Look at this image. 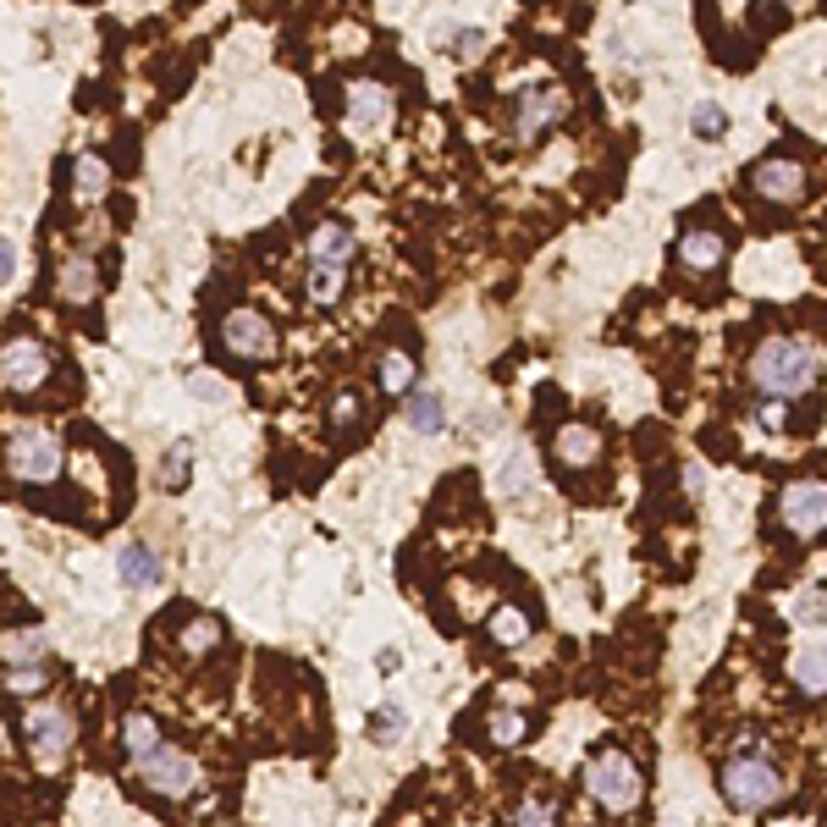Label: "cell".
<instances>
[{
	"label": "cell",
	"mask_w": 827,
	"mask_h": 827,
	"mask_svg": "<svg viewBox=\"0 0 827 827\" xmlns=\"http://www.w3.org/2000/svg\"><path fill=\"white\" fill-rule=\"evenodd\" d=\"M816 375H822V359H816V348H805L800 337H772V342H761L756 359H750V381L761 386V397L805 392V386H816Z\"/></svg>",
	"instance_id": "1"
},
{
	"label": "cell",
	"mask_w": 827,
	"mask_h": 827,
	"mask_svg": "<svg viewBox=\"0 0 827 827\" xmlns=\"http://www.w3.org/2000/svg\"><path fill=\"white\" fill-rule=\"evenodd\" d=\"M717 783H723V800L739 805V811H761V805L783 800V772L767 761V750H739V756H728L723 772H717Z\"/></svg>",
	"instance_id": "2"
},
{
	"label": "cell",
	"mask_w": 827,
	"mask_h": 827,
	"mask_svg": "<svg viewBox=\"0 0 827 827\" xmlns=\"http://www.w3.org/2000/svg\"><path fill=\"white\" fill-rule=\"evenodd\" d=\"M585 789H591V800L602 811H629L640 800V772H635V761L624 750H602L585 767Z\"/></svg>",
	"instance_id": "3"
},
{
	"label": "cell",
	"mask_w": 827,
	"mask_h": 827,
	"mask_svg": "<svg viewBox=\"0 0 827 827\" xmlns=\"http://www.w3.org/2000/svg\"><path fill=\"white\" fill-rule=\"evenodd\" d=\"M563 111H569V95H563L558 84H536V89H525V95L514 100V122H508V133H514L519 144H536L552 122H563Z\"/></svg>",
	"instance_id": "4"
},
{
	"label": "cell",
	"mask_w": 827,
	"mask_h": 827,
	"mask_svg": "<svg viewBox=\"0 0 827 827\" xmlns=\"http://www.w3.org/2000/svg\"><path fill=\"white\" fill-rule=\"evenodd\" d=\"M7 464H12L18 481H56L62 475V448L45 431H18L7 442Z\"/></svg>",
	"instance_id": "5"
},
{
	"label": "cell",
	"mask_w": 827,
	"mask_h": 827,
	"mask_svg": "<svg viewBox=\"0 0 827 827\" xmlns=\"http://www.w3.org/2000/svg\"><path fill=\"white\" fill-rule=\"evenodd\" d=\"M221 342H227L232 359H271L276 353V331L260 309H232L221 320Z\"/></svg>",
	"instance_id": "6"
},
{
	"label": "cell",
	"mask_w": 827,
	"mask_h": 827,
	"mask_svg": "<svg viewBox=\"0 0 827 827\" xmlns=\"http://www.w3.org/2000/svg\"><path fill=\"white\" fill-rule=\"evenodd\" d=\"M45 375H51V353L34 337H12L7 353H0V381H7V392H34V386H45Z\"/></svg>",
	"instance_id": "7"
},
{
	"label": "cell",
	"mask_w": 827,
	"mask_h": 827,
	"mask_svg": "<svg viewBox=\"0 0 827 827\" xmlns=\"http://www.w3.org/2000/svg\"><path fill=\"white\" fill-rule=\"evenodd\" d=\"M778 514H783V525H789L794 536L827 530V481H794V486L783 492Z\"/></svg>",
	"instance_id": "8"
},
{
	"label": "cell",
	"mask_w": 827,
	"mask_h": 827,
	"mask_svg": "<svg viewBox=\"0 0 827 827\" xmlns=\"http://www.w3.org/2000/svg\"><path fill=\"white\" fill-rule=\"evenodd\" d=\"M750 188L772 205H794L805 194V166L794 155H767V161L750 166Z\"/></svg>",
	"instance_id": "9"
},
{
	"label": "cell",
	"mask_w": 827,
	"mask_h": 827,
	"mask_svg": "<svg viewBox=\"0 0 827 827\" xmlns=\"http://www.w3.org/2000/svg\"><path fill=\"white\" fill-rule=\"evenodd\" d=\"M29 739H34L40 761H45V767H56V761L73 750V739H78V717H73L67 706H45V712H34V717H29Z\"/></svg>",
	"instance_id": "10"
},
{
	"label": "cell",
	"mask_w": 827,
	"mask_h": 827,
	"mask_svg": "<svg viewBox=\"0 0 827 827\" xmlns=\"http://www.w3.org/2000/svg\"><path fill=\"white\" fill-rule=\"evenodd\" d=\"M144 783L161 789V794H188V789L199 783V767H194V756H183L177 745H166V750L144 767Z\"/></svg>",
	"instance_id": "11"
},
{
	"label": "cell",
	"mask_w": 827,
	"mask_h": 827,
	"mask_svg": "<svg viewBox=\"0 0 827 827\" xmlns=\"http://www.w3.org/2000/svg\"><path fill=\"white\" fill-rule=\"evenodd\" d=\"M723 254H728V243H723V232H712V227H690V232L679 238V265L695 271V276L717 271Z\"/></svg>",
	"instance_id": "12"
},
{
	"label": "cell",
	"mask_w": 827,
	"mask_h": 827,
	"mask_svg": "<svg viewBox=\"0 0 827 827\" xmlns=\"http://www.w3.org/2000/svg\"><path fill=\"white\" fill-rule=\"evenodd\" d=\"M348 117H353L359 133H381V128L392 122V95H386L381 84H359V89L348 95Z\"/></svg>",
	"instance_id": "13"
},
{
	"label": "cell",
	"mask_w": 827,
	"mask_h": 827,
	"mask_svg": "<svg viewBox=\"0 0 827 827\" xmlns=\"http://www.w3.org/2000/svg\"><path fill=\"white\" fill-rule=\"evenodd\" d=\"M552 453H558V464H563V470H591V464H596V453H602V437H596L591 426H558Z\"/></svg>",
	"instance_id": "14"
},
{
	"label": "cell",
	"mask_w": 827,
	"mask_h": 827,
	"mask_svg": "<svg viewBox=\"0 0 827 827\" xmlns=\"http://www.w3.org/2000/svg\"><path fill=\"white\" fill-rule=\"evenodd\" d=\"M117 574H122L133 591H150V585H161V558H155L150 547L128 541V547L117 552Z\"/></svg>",
	"instance_id": "15"
},
{
	"label": "cell",
	"mask_w": 827,
	"mask_h": 827,
	"mask_svg": "<svg viewBox=\"0 0 827 827\" xmlns=\"http://www.w3.org/2000/svg\"><path fill=\"white\" fill-rule=\"evenodd\" d=\"M403 420H408L413 431H420V437H437V431L448 426V408H442V397H437L431 386H420V392H413V397L403 403Z\"/></svg>",
	"instance_id": "16"
},
{
	"label": "cell",
	"mask_w": 827,
	"mask_h": 827,
	"mask_svg": "<svg viewBox=\"0 0 827 827\" xmlns=\"http://www.w3.org/2000/svg\"><path fill=\"white\" fill-rule=\"evenodd\" d=\"M348 254H353V232H348L342 221L315 227V238H309V260H315V265H342Z\"/></svg>",
	"instance_id": "17"
},
{
	"label": "cell",
	"mask_w": 827,
	"mask_h": 827,
	"mask_svg": "<svg viewBox=\"0 0 827 827\" xmlns=\"http://www.w3.org/2000/svg\"><path fill=\"white\" fill-rule=\"evenodd\" d=\"M122 739H128V756L139 761V767H150L161 750H166V739H161V728H155V717H144V712H133L128 717V728H122Z\"/></svg>",
	"instance_id": "18"
},
{
	"label": "cell",
	"mask_w": 827,
	"mask_h": 827,
	"mask_svg": "<svg viewBox=\"0 0 827 827\" xmlns=\"http://www.w3.org/2000/svg\"><path fill=\"white\" fill-rule=\"evenodd\" d=\"M95 287H100L95 260H89V254H67V265H62V298L89 304V298H95Z\"/></svg>",
	"instance_id": "19"
},
{
	"label": "cell",
	"mask_w": 827,
	"mask_h": 827,
	"mask_svg": "<svg viewBox=\"0 0 827 827\" xmlns=\"http://www.w3.org/2000/svg\"><path fill=\"white\" fill-rule=\"evenodd\" d=\"M794 684L805 695H827V646H805L794 657Z\"/></svg>",
	"instance_id": "20"
},
{
	"label": "cell",
	"mask_w": 827,
	"mask_h": 827,
	"mask_svg": "<svg viewBox=\"0 0 827 827\" xmlns=\"http://www.w3.org/2000/svg\"><path fill=\"white\" fill-rule=\"evenodd\" d=\"M514 827H558V794H547V789L525 794L514 811Z\"/></svg>",
	"instance_id": "21"
},
{
	"label": "cell",
	"mask_w": 827,
	"mask_h": 827,
	"mask_svg": "<svg viewBox=\"0 0 827 827\" xmlns=\"http://www.w3.org/2000/svg\"><path fill=\"white\" fill-rule=\"evenodd\" d=\"M486 734H492V745H519V739L530 734V717H525L519 706H497V712L486 717Z\"/></svg>",
	"instance_id": "22"
},
{
	"label": "cell",
	"mask_w": 827,
	"mask_h": 827,
	"mask_svg": "<svg viewBox=\"0 0 827 827\" xmlns=\"http://www.w3.org/2000/svg\"><path fill=\"white\" fill-rule=\"evenodd\" d=\"M73 177H78V199H100V194L111 188V172H106V161H100V155H78Z\"/></svg>",
	"instance_id": "23"
},
{
	"label": "cell",
	"mask_w": 827,
	"mask_h": 827,
	"mask_svg": "<svg viewBox=\"0 0 827 827\" xmlns=\"http://www.w3.org/2000/svg\"><path fill=\"white\" fill-rule=\"evenodd\" d=\"M492 640H497V646H525V640H530V618H525L519 607H497V613H492Z\"/></svg>",
	"instance_id": "24"
},
{
	"label": "cell",
	"mask_w": 827,
	"mask_h": 827,
	"mask_svg": "<svg viewBox=\"0 0 827 827\" xmlns=\"http://www.w3.org/2000/svg\"><path fill=\"white\" fill-rule=\"evenodd\" d=\"M45 668H40V657H29V662H7V690L12 695H34V690H45Z\"/></svg>",
	"instance_id": "25"
},
{
	"label": "cell",
	"mask_w": 827,
	"mask_h": 827,
	"mask_svg": "<svg viewBox=\"0 0 827 827\" xmlns=\"http://www.w3.org/2000/svg\"><path fill=\"white\" fill-rule=\"evenodd\" d=\"M690 128H695V139H717V133L728 128V111H723L717 100H695V106H690Z\"/></svg>",
	"instance_id": "26"
},
{
	"label": "cell",
	"mask_w": 827,
	"mask_h": 827,
	"mask_svg": "<svg viewBox=\"0 0 827 827\" xmlns=\"http://www.w3.org/2000/svg\"><path fill=\"white\" fill-rule=\"evenodd\" d=\"M309 298L315 304H337L342 298V265H309Z\"/></svg>",
	"instance_id": "27"
},
{
	"label": "cell",
	"mask_w": 827,
	"mask_h": 827,
	"mask_svg": "<svg viewBox=\"0 0 827 827\" xmlns=\"http://www.w3.org/2000/svg\"><path fill=\"white\" fill-rule=\"evenodd\" d=\"M408 381H413V359H408L403 348L381 353V386H386V392H408Z\"/></svg>",
	"instance_id": "28"
},
{
	"label": "cell",
	"mask_w": 827,
	"mask_h": 827,
	"mask_svg": "<svg viewBox=\"0 0 827 827\" xmlns=\"http://www.w3.org/2000/svg\"><path fill=\"white\" fill-rule=\"evenodd\" d=\"M221 646V624L216 618H194L188 629H183V651L188 657H205V651H216Z\"/></svg>",
	"instance_id": "29"
},
{
	"label": "cell",
	"mask_w": 827,
	"mask_h": 827,
	"mask_svg": "<svg viewBox=\"0 0 827 827\" xmlns=\"http://www.w3.org/2000/svg\"><path fill=\"white\" fill-rule=\"evenodd\" d=\"M442 45H448V56L475 62V56H481V45H486V29H442Z\"/></svg>",
	"instance_id": "30"
},
{
	"label": "cell",
	"mask_w": 827,
	"mask_h": 827,
	"mask_svg": "<svg viewBox=\"0 0 827 827\" xmlns=\"http://www.w3.org/2000/svg\"><path fill=\"white\" fill-rule=\"evenodd\" d=\"M359 413H364L359 392H337V397H331V408H326V420H331V431H353V426H359Z\"/></svg>",
	"instance_id": "31"
},
{
	"label": "cell",
	"mask_w": 827,
	"mask_h": 827,
	"mask_svg": "<svg viewBox=\"0 0 827 827\" xmlns=\"http://www.w3.org/2000/svg\"><path fill=\"white\" fill-rule=\"evenodd\" d=\"M403 728H408L403 706H392V701H386V706H375V717H370V734H375V739H397Z\"/></svg>",
	"instance_id": "32"
},
{
	"label": "cell",
	"mask_w": 827,
	"mask_h": 827,
	"mask_svg": "<svg viewBox=\"0 0 827 827\" xmlns=\"http://www.w3.org/2000/svg\"><path fill=\"white\" fill-rule=\"evenodd\" d=\"M497 486H503V492H514V497H525V492H530V459H525V453H519V459H508V464H503V475H497Z\"/></svg>",
	"instance_id": "33"
},
{
	"label": "cell",
	"mask_w": 827,
	"mask_h": 827,
	"mask_svg": "<svg viewBox=\"0 0 827 827\" xmlns=\"http://www.w3.org/2000/svg\"><path fill=\"white\" fill-rule=\"evenodd\" d=\"M756 420H761L767 431H783V426H789V408H783V403H772V397H761V408H756Z\"/></svg>",
	"instance_id": "34"
},
{
	"label": "cell",
	"mask_w": 827,
	"mask_h": 827,
	"mask_svg": "<svg viewBox=\"0 0 827 827\" xmlns=\"http://www.w3.org/2000/svg\"><path fill=\"white\" fill-rule=\"evenodd\" d=\"M188 392H194V397H210V403H221V397H227V386H221L216 375H194V381H188Z\"/></svg>",
	"instance_id": "35"
},
{
	"label": "cell",
	"mask_w": 827,
	"mask_h": 827,
	"mask_svg": "<svg viewBox=\"0 0 827 827\" xmlns=\"http://www.w3.org/2000/svg\"><path fill=\"white\" fill-rule=\"evenodd\" d=\"M0 265H7V271H0V282H18V238H7V243H0Z\"/></svg>",
	"instance_id": "36"
},
{
	"label": "cell",
	"mask_w": 827,
	"mask_h": 827,
	"mask_svg": "<svg viewBox=\"0 0 827 827\" xmlns=\"http://www.w3.org/2000/svg\"><path fill=\"white\" fill-rule=\"evenodd\" d=\"M684 492H690V497H706V470H701V464H684Z\"/></svg>",
	"instance_id": "37"
},
{
	"label": "cell",
	"mask_w": 827,
	"mask_h": 827,
	"mask_svg": "<svg viewBox=\"0 0 827 827\" xmlns=\"http://www.w3.org/2000/svg\"><path fill=\"white\" fill-rule=\"evenodd\" d=\"M822 613H827L822 596H800V618H805V624H822Z\"/></svg>",
	"instance_id": "38"
},
{
	"label": "cell",
	"mask_w": 827,
	"mask_h": 827,
	"mask_svg": "<svg viewBox=\"0 0 827 827\" xmlns=\"http://www.w3.org/2000/svg\"><path fill=\"white\" fill-rule=\"evenodd\" d=\"M375 668H381V673H397V668H403V651H397V646H386V651L375 657Z\"/></svg>",
	"instance_id": "39"
},
{
	"label": "cell",
	"mask_w": 827,
	"mask_h": 827,
	"mask_svg": "<svg viewBox=\"0 0 827 827\" xmlns=\"http://www.w3.org/2000/svg\"><path fill=\"white\" fill-rule=\"evenodd\" d=\"M183 470H188V448H177V453H172V464H166V475H172V481H183Z\"/></svg>",
	"instance_id": "40"
}]
</instances>
